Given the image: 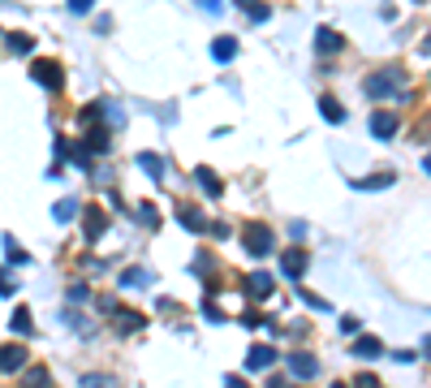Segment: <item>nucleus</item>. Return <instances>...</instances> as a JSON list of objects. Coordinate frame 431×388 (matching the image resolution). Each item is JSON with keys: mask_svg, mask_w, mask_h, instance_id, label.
Returning <instances> with one entry per match:
<instances>
[{"mask_svg": "<svg viewBox=\"0 0 431 388\" xmlns=\"http://www.w3.org/2000/svg\"><path fill=\"white\" fill-rule=\"evenodd\" d=\"M212 56H216L220 65H229V61L237 56V39H233V35H220V39L212 43Z\"/></svg>", "mask_w": 431, "mask_h": 388, "instance_id": "2eb2a0df", "label": "nucleus"}, {"mask_svg": "<svg viewBox=\"0 0 431 388\" xmlns=\"http://www.w3.org/2000/svg\"><path fill=\"white\" fill-rule=\"evenodd\" d=\"M225 388H246V384H242V380H237V376H229V380H225Z\"/></svg>", "mask_w": 431, "mask_h": 388, "instance_id": "4c0bfd02", "label": "nucleus"}, {"mask_svg": "<svg viewBox=\"0 0 431 388\" xmlns=\"http://www.w3.org/2000/svg\"><path fill=\"white\" fill-rule=\"evenodd\" d=\"M384 345H379V336H358L354 341V358H379Z\"/></svg>", "mask_w": 431, "mask_h": 388, "instance_id": "dca6fc26", "label": "nucleus"}, {"mask_svg": "<svg viewBox=\"0 0 431 388\" xmlns=\"http://www.w3.org/2000/svg\"><path fill=\"white\" fill-rule=\"evenodd\" d=\"M87 151H91V155L108 151V129H104V125H87Z\"/></svg>", "mask_w": 431, "mask_h": 388, "instance_id": "f3484780", "label": "nucleus"}, {"mask_svg": "<svg viewBox=\"0 0 431 388\" xmlns=\"http://www.w3.org/2000/svg\"><path fill=\"white\" fill-rule=\"evenodd\" d=\"M427 173H431V155H427Z\"/></svg>", "mask_w": 431, "mask_h": 388, "instance_id": "a19ab883", "label": "nucleus"}, {"mask_svg": "<svg viewBox=\"0 0 431 388\" xmlns=\"http://www.w3.org/2000/svg\"><path fill=\"white\" fill-rule=\"evenodd\" d=\"M332 388H345V384H332Z\"/></svg>", "mask_w": 431, "mask_h": 388, "instance_id": "79ce46f5", "label": "nucleus"}, {"mask_svg": "<svg viewBox=\"0 0 431 388\" xmlns=\"http://www.w3.org/2000/svg\"><path fill=\"white\" fill-rule=\"evenodd\" d=\"M113 328H117V332H142V328H147V315L117 306V311H113Z\"/></svg>", "mask_w": 431, "mask_h": 388, "instance_id": "423d86ee", "label": "nucleus"}, {"mask_svg": "<svg viewBox=\"0 0 431 388\" xmlns=\"http://www.w3.org/2000/svg\"><path fill=\"white\" fill-rule=\"evenodd\" d=\"M366 95L371 100H388V95H406L401 91V69H379L366 78Z\"/></svg>", "mask_w": 431, "mask_h": 388, "instance_id": "f257e3e1", "label": "nucleus"}, {"mask_svg": "<svg viewBox=\"0 0 431 388\" xmlns=\"http://www.w3.org/2000/svg\"><path fill=\"white\" fill-rule=\"evenodd\" d=\"M138 216H142V220H147V224H151V229H155V224H159V212H155V207H151V203H142V207H138Z\"/></svg>", "mask_w": 431, "mask_h": 388, "instance_id": "7c9ffc66", "label": "nucleus"}, {"mask_svg": "<svg viewBox=\"0 0 431 388\" xmlns=\"http://www.w3.org/2000/svg\"><path fill=\"white\" fill-rule=\"evenodd\" d=\"M423 52H427V56H431V35H427V43H423Z\"/></svg>", "mask_w": 431, "mask_h": 388, "instance_id": "ea45409f", "label": "nucleus"}, {"mask_svg": "<svg viewBox=\"0 0 431 388\" xmlns=\"http://www.w3.org/2000/svg\"><path fill=\"white\" fill-rule=\"evenodd\" d=\"M26 388H47V371H43V367L26 371Z\"/></svg>", "mask_w": 431, "mask_h": 388, "instance_id": "bb28decb", "label": "nucleus"}, {"mask_svg": "<svg viewBox=\"0 0 431 388\" xmlns=\"http://www.w3.org/2000/svg\"><path fill=\"white\" fill-rule=\"evenodd\" d=\"M52 216H56L60 224H65V220H74V216H78V203H74V199H60V203L52 207Z\"/></svg>", "mask_w": 431, "mask_h": 388, "instance_id": "a878e982", "label": "nucleus"}, {"mask_svg": "<svg viewBox=\"0 0 431 388\" xmlns=\"http://www.w3.org/2000/svg\"><path fill=\"white\" fill-rule=\"evenodd\" d=\"M78 302H87V285H69V306H78Z\"/></svg>", "mask_w": 431, "mask_h": 388, "instance_id": "2f4dec72", "label": "nucleus"}, {"mask_svg": "<svg viewBox=\"0 0 431 388\" xmlns=\"http://www.w3.org/2000/svg\"><path fill=\"white\" fill-rule=\"evenodd\" d=\"M423 354H427V358H431V332L423 336Z\"/></svg>", "mask_w": 431, "mask_h": 388, "instance_id": "58836bf2", "label": "nucleus"}, {"mask_svg": "<svg viewBox=\"0 0 431 388\" xmlns=\"http://www.w3.org/2000/svg\"><path fill=\"white\" fill-rule=\"evenodd\" d=\"M5 255H9V263H18V268H22V263H30V255H26V250H22L9 233H5Z\"/></svg>", "mask_w": 431, "mask_h": 388, "instance_id": "393cba45", "label": "nucleus"}, {"mask_svg": "<svg viewBox=\"0 0 431 388\" xmlns=\"http://www.w3.org/2000/svg\"><path fill=\"white\" fill-rule=\"evenodd\" d=\"M121 285H125V289H134V285H138V289H142V285H151V272L130 268V272H121Z\"/></svg>", "mask_w": 431, "mask_h": 388, "instance_id": "4be33fe9", "label": "nucleus"}, {"mask_svg": "<svg viewBox=\"0 0 431 388\" xmlns=\"http://www.w3.org/2000/svg\"><path fill=\"white\" fill-rule=\"evenodd\" d=\"M9 328L18 332V336H30V311L26 306H18V311H13V319H9Z\"/></svg>", "mask_w": 431, "mask_h": 388, "instance_id": "5701e85b", "label": "nucleus"}, {"mask_svg": "<svg viewBox=\"0 0 431 388\" xmlns=\"http://www.w3.org/2000/svg\"><path fill=\"white\" fill-rule=\"evenodd\" d=\"M82 233L87 241H100L108 233V216H104V207H87V216H82Z\"/></svg>", "mask_w": 431, "mask_h": 388, "instance_id": "39448f33", "label": "nucleus"}, {"mask_svg": "<svg viewBox=\"0 0 431 388\" xmlns=\"http://www.w3.org/2000/svg\"><path fill=\"white\" fill-rule=\"evenodd\" d=\"M242 323H246V328H259L263 315H259V311H246V315H242Z\"/></svg>", "mask_w": 431, "mask_h": 388, "instance_id": "72a5a7b5", "label": "nucleus"}, {"mask_svg": "<svg viewBox=\"0 0 431 388\" xmlns=\"http://www.w3.org/2000/svg\"><path fill=\"white\" fill-rule=\"evenodd\" d=\"M298 298H302V302H307V306H315V311H328V302H324V298H315V294H311V289H302V294H298Z\"/></svg>", "mask_w": 431, "mask_h": 388, "instance_id": "c756f323", "label": "nucleus"}, {"mask_svg": "<svg viewBox=\"0 0 431 388\" xmlns=\"http://www.w3.org/2000/svg\"><path fill=\"white\" fill-rule=\"evenodd\" d=\"M177 220L186 224L190 233H203V229H207V220L199 216V207H177Z\"/></svg>", "mask_w": 431, "mask_h": 388, "instance_id": "a211bd4d", "label": "nucleus"}, {"mask_svg": "<svg viewBox=\"0 0 431 388\" xmlns=\"http://www.w3.org/2000/svg\"><path fill=\"white\" fill-rule=\"evenodd\" d=\"M242 285H246V294H250V298H267L276 281H272V272H250V277H246Z\"/></svg>", "mask_w": 431, "mask_h": 388, "instance_id": "9d476101", "label": "nucleus"}, {"mask_svg": "<svg viewBox=\"0 0 431 388\" xmlns=\"http://www.w3.org/2000/svg\"><path fill=\"white\" fill-rule=\"evenodd\" d=\"M289 371H294V376L298 380H315L319 376V363H315V354H289Z\"/></svg>", "mask_w": 431, "mask_h": 388, "instance_id": "6e6552de", "label": "nucleus"}, {"mask_svg": "<svg viewBox=\"0 0 431 388\" xmlns=\"http://www.w3.org/2000/svg\"><path fill=\"white\" fill-rule=\"evenodd\" d=\"M195 182L207 190V199H220V194H225V186H220V177L212 169H195Z\"/></svg>", "mask_w": 431, "mask_h": 388, "instance_id": "ddd939ff", "label": "nucleus"}, {"mask_svg": "<svg viewBox=\"0 0 431 388\" xmlns=\"http://www.w3.org/2000/svg\"><path fill=\"white\" fill-rule=\"evenodd\" d=\"M203 315L212 319V323H225V311H220V306H216L212 298H203Z\"/></svg>", "mask_w": 431, "mask_h": 388, "instance_id": "cd10ccee", "label": "nucleus"}, {"mask_svg": "<svg viewBox=\"0 0 431 388\" xmlns=\"http://www.w3.org/2000/svg\"><path fill=\"white\" fill-rule=\"evenodd\" d=\"M138 164H142V173H151L155 182L164 177V164H159V155H151V151H142V155H138Z\"/></svg>", "mask_w": 431, "mask_h": 388, "instance_id": "b1692460", "label": "nucleus"}, {"mask_svg": "<svg viewBox=\"0 0 431 388\" xmlns=\"http://www.w3.org/2000/svg\"><path fill=\"white\" fill-rule=\"evenodd\" d=\"M242 241H246V250L254 255V259H263L267 250H272V229H263V224H246V229H242Z\"/></svg>", "mask_w": 431, "mask_h": 388, "instance_id": "7ed1b4c3", "label": "nucleus"}, {"mask_svg": "<svg viewBox=\"0 0 431 388\" xmlns=\"http://www.w3.org/2000/svg\"><path fill=\"white\" fill-rule=\"evenodd\" d=\"M319 112H324L332 125H341V121H345V104L337 100V95H319Z\"/></svg>", "mask_w": 431, "mask_h": 388, "instance_id": "f8f14e48", "label": "nucleus"}, {"mask_svg": "<svg viewBox=\"0 0 431 388\" xmlns=\"http://www.w3.org/2000/svg\"><path fill=\"white\" fill-rule=\"evenodd\" d=\"M26 367V345H0V371L13 376V371Z\"/></svg>", "mask_w": 431, "mask_h": 388, "instance_id": "0eeeda50", "label": "nucleus"}, {"mask_svg": "<svg viewBox=\"0 0 431 388\" xmlns=\"http://www.w3.org/2000/svg\"><path fill=\"white\" fill-rule=\"evenodd\" d=\"M5 43H9V52H18V56H26L30 47H35V39H30V35H22V30H13V35H9Z\"/></svg>", "mask_w": 431, "mask_h": 388, "instance_id": "412c9836", "label": "nucleus"}, {"mask_svg": "<svg viewBox=\"0 0 431 388\" xmlns=\"http://www.w3.org/2000/svg\"><path fill=\"white\" fill-rule=\"evenodd\" d=\"M315 52H319V56L345 52V35H337V30H328V26H319V30H315Z\"/></svg>", "mask_w": 431, "mask_h": 388, "instance_id": "20e7f679", "label": "nucleus"}, {"mask_svg": "<svg viewBox=\"0 0 431 388\" xmlns=\"http://www.w3.org/2000/svg\"><path fill=\"white\" fill-rule=\"evenodd\" d=\"M276 363V349L272 345H250V354H246V367L250 371H267Z\"/></svg>", "mask_w": 431, "mask_h": 388, "instance_id": "9b49d317", "label": "nucleus"}, {"mask_svg": "<svg viewBox=\"0 0 431 388\" xmlns=\"http://www.w3.org/2000/svg\"><path fill=\"white\" fill-rule=\"evenodd\" d=\"M280 272H285V277H302V272H307V250H302V246H294V250H285L280 255Z\"/></svg>", "mask_w": 431, "mask_h": 388, "instance_id": "1a4fd4ad", "label": "nucleus"}, {"mask_svg": "<svg viewBox=\"0 0 431 388\" xmlns=\"http://www.w3.org/2000/svg\"><path fill=\"white\" fill-rule=\"evenodd\" d=\"M354 388H379V380L371 376V371H366V376H358V380H354Z\"/></svg>", "mask_w": 431, "mask_h": 388, "instance_id": "473e14b6", "label": "nucleus"}, {"mask_svg": "<svg viewBox=\"0 0 431 388\" xmlns=\"http://www.w3.org/2000/svg\"><path fill=\"white\" fill-rule=\"evenodd\" d=\"M199 5H203L207 13H216V9H220V0H199Z\"/></svg>", "mask_w": 431, "mask_h": 388, "instance_id": "e433bc0d", "label": "nucleus"}, {"mask_svg": "<svg viewBox=\"0 0 431 388\" xmlns=\"http://www.w3.org/2000/svg\"><path fill=\"white\" fill-rule=\"evenodd\" d=\"M82 388H113V376H82Z\"/></svg>", "mask_w": 431, "mask_h": 388, "instance_id": "c85d7f7f", "label": "nucleus"}, {"mask_svg": "<svg viewBox=\"0 0 431 388\" xmlns=\"http://www.w3.org/2000/svg\"><path fill=\"white\" fill-rule=\"evenodd\" d=\"M371 134L375 138H393L397 134V117H393V112H375V117H371Z\"/></svg>", "mask_w": 431, "mask_h": 388, "instance_id": "4468645a", "label": "nucleus"}, {"mask_svg": "<svg viewBox=\"0 0 431 388\" xmlns=\"http://www.w3.org/2000/svg\"><path fill=\"white\" fill-rule=\"evenodd\" d=\"M0 294H13V277L9 272H0Z\"/></svg>", "mask_w": 431, "mask_h": 388, "instance_id": "c9c22d12", "label": "nucleus"}, {"mask_svg": "<svg viewBox=\"0 0 431 388\" xmlns=\"http://www.w3.org/2000/svg\"><path fill=\"white\" fill-rule=\"evenodd\" d=\"M95 5V0H69V13H87Z\"/></svg>", "mask_w": 431, "mask_h": 388, "instance_id": "f704fd0d", "label": "nucleus"}, {"mask_svg": "<svg viewBox=\"0 0 431 388\" xmlns=\"http://www.w3.org/2000/svg\"><path fill=\"white\" fill-rule=\"evenodd\" d=\"M30 78H35L43 91H60V87H65V69H60V61H47V56H39L35 65H30Z\"/></svg>", "mask_w": 431, "mask_h": 388, "instance_id": "f03ea898", "label": "nucleus"}, {"mask_svg": "<svg viewBox=\"0 0 431 388\" xmlns=\"http://www.w3.org/2000/svg\"><path fill=\"white\" fill-rule=\"evenodd\" d=\"M384 186H393V173H379V177H358V182H354V190H384Z\"/></svg>", "mask_w": 431, "mask_h": 388, "instance_id": "aec40b11", "label": "nucleus"}, {"mask_svg": "<svg viewBox=\"0 0 431 388\" xmlns=\"http://www.w3.org/2000/svg\"><path fill=\"white\" fill-rule=\"evenodd\" d=\"M237 9H246L250 22H267V18H272V9H267L263 0H237Z\"/></svg>", "mask_w": 431, "mask_h": 388, "instance_id": "6ab92c4d", "label": "nucleus"}]
</instances>
